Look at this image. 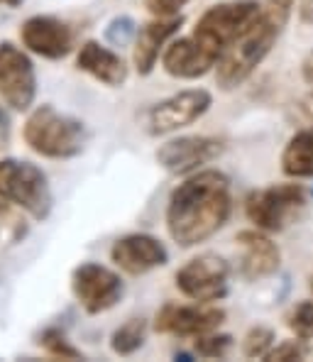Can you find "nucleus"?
<instances>
[{
	"label": "nucleus",
	"mask_w": 313,
	"mask_h": 362,
	"mask_svg": "<svg viewBox=\"0 0 313 362\" xmlns=\"http://www.w3.org/2000/svg\"><path fill=\"white\" fill-rule=\"evenodd\" d=\"M232 211L230 179L218 169L196 172L169 196L167 230L182 247H194L213 238Z\"/></svg>",
	"instance_id": "nucleus-1"
},
{
	"label": "nucleus",
	"mask_w": 313,
	"mask_h": 362,
	"mask_svg": "<svg viewBox=\"0 0 313 362\" xmlns=\"http://www.w3.org/2000/svg\"><path fill=\"white\" fill-rule=\"evenodd\" d=\"M294 0H264L257 20L223 49L215 64V81L223 90H232L245 83L252 71L272 52L274 42L289 23Z\"/></svg>",
	"instance_id": "nucleus-2"
},
{
	"label": "nucleus",
	"mask_w": 313,
	"mask_h": 362,
	"mask_svg": "<svg viewBox=\"0 0 313 362\" xmlns=\"http://www.w3.org/2000/svg\"><path fill=\"white\" fill-rule=\"evenodd\" d=\"M23 135L32 152L49 159H71L86 145V125L73 115L59 113L52 103L32 110Z\"/></svg>",
	"instance_id": "nucleus-3"
},
{
	"label": "nucleus",
	"mask_w": 313,
	"mask_h": 362,
	"mask_svg": "<svg viewBox=\"0 0 313 362\" xmlns=\"http://www.w3.org/2000/svg\"><path fill=\"white\" fill-rule=\"evenodd\" d=\"M0 199L20 206L35 221H45L54 204L47 174L20 159H0Z\"/></svg>",
	"instance_id": "nucleus-4"
},
{
	"label": "nucleus",
	"mask_w": 313,
	"mask_h": 362,
	"mask_svg": "<svg viewBox=\"0 0 313 362\" xmlns=\"http://www.w3.org/2000/svg\"><path fill=\"white\" fill-rule=\"evenodd\" d=\"M259 10L262 3L257 0H225V3L211 5L196 23L194 37L220 57L223 49L232 45L257 20Z\"/></svg>",
	"instance_id": "nucleus-5"
},
{
	"label": "nucleus",
	"mask_w": 313,
	"mask_h": 362,
	"mask_svg": "<svg viewBox=\"0 0 313 362\" xmlns=\"http://www.w3.org/2000/svg\"><path fill=\"white\" fill-rule=\"evenodd\" d=\"M306 191L301 184H274L252 191L245 199V213L254 228L264 233H279L304 209Z\"/></svg>",
	"instance_id": "nucleus-6"
},
{
	"label": "nucleus",
	"mask_w": 313,
	"mask_h": 362,
	"mask_svg": "<svg viewBox=\"0 0 313 362\" xmlns=\"http://www.w3.org/2000/svg\"><path fill=\"white\" fill-rule=\"evenodd\" d=\"M211 105H213V95L206 88L179 90V93L159 100V103H155L147 110V115H145L147 132L155 137L177 132V130H182V127L191 125V122H196L199 118H203Z\"/></svg>",
	"instance_id": "nucleus-7"
},
{
	"label": "nucleus",
	"mask_w": 313,
	"mask_h": 362,
	"mask_svg": "<svg viewBox=\"0 0 313 362\" xmlns=\"http://www.w3.org/2000/svg\"><path fill=\"white\" fill-rule=\"evenodd\" d=\"M230 267L218 255L194 257L177 272V289L196 303H213L225 299Z\"/></svg>",
	"instance_id": "nucleus-8"
},
{
	"label": "nucleus",
	"mask_w": 313,
	"mask_h": 362,
	"mask_svg": "<svg viewBox=\"0 0 313 362\" xmlns=\"http://www.w3.org/2000/svg\"><path fill=\"white\" fill-rule=\"evenodd\" d=\"M71 289L86 313H103L123 299L125 284L120 274L98 262H83L73 269Z\"/></svg>",
	"instance_id": "nucleus-9"
},
{
	"label": "nucleus",
	"mask_w": 313,
	"mask_h": 362,
	"mask_svg": "<svg viewBox=\"0 0 313 362\" xmlns=\"http://www.w3.org/2000/svg\"><path fill=\"white\" fill-rule=\"evenodd\" d=\"M37 95L35 64L13 42H0V98L13 110H28Z\"/></svg>",
	"instance_id": "nucleus-10"
},
{
	"label": "nucleus",
	"mask_w": 313,
	"mask_h": 362,
	"mask_svg": "<svg viewBox=\"0 0 313 362\" xmlns=\"http://www.w3.org/2000/svg\"><path fill=\"white\" fill-rule=\"evenodd\" d=\"M225 321V311L211 303H164L155 316V328L159 333L179 335V338H196V335L211 333Z\"/></svg>",
	"instance_id": "nucleus-11"
},
{
	"label": "nucleus",
	"mask_w": 313,
	"mask_h": 362,
	"mask_svg": "<svg viewBox=\"0 0 313 362\" xmlns=\"http://www.w3.org/2000/svg\"><path fill=\"white\" fill-rule=\"evenodd\" d=\"M223 154V142L206 135H187L164 142L157 150V162L169 174L199 172L203 164L213 162Z\"/></svg>",
	"instance_id": "nucleus-12"
},
{
	"label": "nucleus",
	"mask_w": 313,
	"mask_h": 362,
	"mask_svg": "<svg viewBox=\"0 0 313 362\" xmlns=\"http://www.w3.org/2000/svg\"><path fill=\"white\" fill-rule=\"evenodd\" d=\"M20 40L32 54L45 59H61L73 47L71 28L52 15H32L25 20L20 28Z\"/></svg>",
	"instance_id": "nucleus-13"
},
{
	"label": "nucleus",
	"mask_w": 313,
	"mask_h": 362,
	"mask_svg": "<svg viewBox=\"0 0 313 362\" xmlns=\"http://www.w3.org/2000/svg\"><path fill=\"white\" fill-rule=\"evenodd\" d=\"M110 259L127 274L140 276L157 267H164L169 262V252L164 243L157 240L155 235L132 233V235L115 240L113 250H110Z\"/></svg>",
	"instance_id": "nucleus-14"
},
{
	"label": "nucleus",
	"mask_w": 313,
	"mask_h": 362,
	"mask_svg": "<svg viewBox=\"0 0 313 362\" xmlns=\"http://www.w3.org/2000/svg\"><path fill=\"white\" fill-rule=\"evenodd\" d=\"M218 64V54L211 47H206L201 40L191 37H182L174 40L162 52V66L169 76L174 78H199L206 76L211 69Z\"/></svg>",
	"instance_id": "nucleus-15"
},
{
	"label": "nucleus",
	"mask_w": 313,
	"mask_h": 362,
	"mask_svg": "<svg viewBox=\"0 0 313 362\" xmlns=\"http://www.w3.org/2000/svg\"><path fill=\"white\" fill-rule=\"evenodd\" d=\"M237 245L242 247V262L240 272L247 281H257L264 276H272L279 269L282 262V252H279L277 243H272L264 230H240L237 233Z\"/></svg>",
	"instance_id": "nucleus-16"
},
{
	"label": "nucleus",
	"mask_w": 313,
	"mask_h": 362,
	"mask_svg": "<svg viewBox=\"0 0 313 362\" xmlns=\"http://www.w3.org/2000/svg\"><path fill=\"white\" fill-rule=\"evenodd\" d=\"M182 25H184L182 15H174V18H157V20H152V23L142 25V28L137 30L132 62H135L137 74H140V76H150L152 69L157 66L159 54L164 52L167 40L179 28H182Z\"/></svg>",
	"instance_id": "nucleus-17"
},
{
	"label": "nucleus",
	"mask_w": 313,
	"mask_h": 362,
	"mask_svg": "<svg viewBox=\"0 0 313 362\" xmlns=\"http://www.w3.org/2000/svg\"><path fill=\"white\" fill-rule=\"evenodd\" d=\"M76 66L110 88H118L127 81V64L123 57L95 40L83 42L81 52L76 57Z\"/></svg>",
	"instance_id": "nucleus-18"
},
{
	"label": "nucleus",
	"mask_w": 313,
	"mask_h": 362,
	"mask_svg": "<svg viewBox=\"0 0 313 362\" xmlns=\"http://www.w3.org/2000/svg\"><path fill=\"white\" fill-rule=\"evenodd\" d=\"M282 172L291 179L313 177V125L299 130L282 152Z\"/></svg>",
	"instance_id": "nucleus-19"
},
{
	"label": "nucleus",
	"mask_w": 313,
	"mask_h": 362,
	"mask_svg": "<svg viewBox=\"0 0 313 362\" xmlns=\"http://www.w3.org/2000/svg\"><path fill=\"white\" fill-rule=\"evenodd\" d=\"M147 338V321L145 318H130L125 321L120 328H115V333L110 335V348H113L115 355H127L137 353V350L145 345Z\"/></svg>",
	"instance_id": "nucleus-20"
},
{
	"label": "nucleus",
	"mask_w": 313,
	"mask_h": 362,
	"mask_svg": "<svg viewBox=\"0 0 313 362\" xmlns=\"http://www.w3.org/2000/svg\"><path fill=\"white\" fill-rule=\"evenodd\" d=\"M40 345L52 355V358H61V360H81V350H76L71 343L66 340V335L59 328H47L40 335Z\"/></svg>",
	"instance_id": "nucleus-21"
},
{
	"label": "nucleus",
	"mask_w": 313,
	"mask_h": 362,
	"mask_svg": "<svg viewBox=\"0 0 313 362\" xmlns=\"http://www.w3.org/2000/svg\"><path fill=\"white\" fill-rule=\"evenodd\" d=\"M274 348V331L267 326H254L247 331L242 340V353L245 358H267V353Z\"/></svg>",
	"instance_id": "nucleus-22"
},
{
	"label": "nucleus",
	"mask_w": 313,
	"mask_h": 362,
	"mask_svg": "<svg viewBox=\"0 0 313 362\" xmlns=\"http://www.w3.org/2000/svg\"><path fill=\"white\" fill-rule=\"evenodd\" d=\"M286 326L296 338L313 340V301H301L286 316Z\"/></svg>",
	"instance_id": "nucleus-23"
},
{
	"label": "nucleus",
	"mask_w": 313,
	"mask_h": 362,
	"mask_svg": "<svg viewBox=\"0 0 313 362\" xmlns=\"http://www.w3.org/2000/svg\"><path fill=\"white\" fill-rule=\"evenodd\" d=\"M230 348H232L230 335H223V333L215 335L213 331L196 335V343H194V350L201 358H225Z\"/></svg>",
	"instance_id": "nucleus-24"
},
{
	"label": "nucleus",
	"mask_w": 313,
	"mask_h": 362,
	"mask_svg": "<svg viewBox=\"0 0 313 362\" xmlns=\"http://www.w3.org/2000/svg\"><path fill=\"white\" fill-rule=\"evenodd\" d=\"M135 37H137V25H135V20L127 18V15L113 18L108 23V28H105V40L113 47H127Z\"/></svg>",
	"instance_id": "nucleus-25"
},
{
	"label": "nucleus",
	"mask_w": 313,
	"mask_h": 362,
	"mask_svg": "<svg viewBox=\"0 0 313 362\" xmlns=\"http://www.w3.org/2000/svg\"><path fill=\"white\" fill-rule=\"evenodd\" d=\"M309 355V345L304 338H294V340H284V343L274 345L267 353L269 362H286V360H304Z\"/></svg>",
	"instance_id": "nucleus-26"
},
{
	"label": "nucleus",
	"mask_w": 313,
	"mask_h": 362,
	"mask_svg": "<svg viewBox=\"0 0 313 362\" xmlns=\"http://www.w3.org/2000/svg\"><path fill=\"white\" fill-rule=\"evenodd\" d=\"M187 3L189 0H145L147 10H150L155 18H174Z\"/></svg>",
	"instance_id": "nucleus-27"
},
{
	"label": "nucleus",
	"mask_w": 313,
	"mask_h": 362,
	"mask_svg": "<svg viewBox=\"0 0 313 362\" xmlns=\"http://www.w3.org/2000/svg\"><path fill=\"white\" fill-rule=\"evenodd\" d=\"M10 130H13V125H10V115H8V110L0 105V147H5L10 142Z\"/></svg>",
	"instance_id": "nucleus-28"
},
{
	"label": "nucleus",
	"mask_w": 313,
	"mask_h": 362,
	"mask_svg": "<svg viewBox=\"0 0 313 362\" xmlns=\"http://www.w3.org/2000/svg\"><path fill=\"white\" fill-rule=\"evenodd\" d=\"M299 18H301V23H306V25L313 23V0H301L299 3Z\"/></svg>",
	"instance_id": "nucleus-29"
},
{
	"label": "nucleus",
	"mask_w": 313,
	"mask_h": 362,
	"mask_svg": "<svg viewBox=\"0 0 313 362\" xmlns=\"http://www.w3.org/2000/svg\"><path fill=\"white\" fill-rule=\"evenodd\" d=\"M301 76H304L306 83H311V86H313V49L306 54L304 64H301Z\"/></svg>",
	"instance_id": "nucleus-30"
},
{
	"label": "nucleus",
	"mask_w": 313,
	"mask_h": 362,
	"mask_svg": "<svg viewBox=\"0 0 313 362\" xmlns=\"http://www.w3.org/2000/svg\"><path fill=\"white\" fill-rule=\"evenodd\" d=\"M299 108H301V113L306 115V120H311V122H313V90H311L309 95H306L304 100H301Z\"/></svg>",
	"instance_id": "nucleus-31"
},
{
	"label": "nucleus",
	"mask_w": 313,
	"mask_h": 362,
	"mask_svg": "<svg viewBox=\"0 0 313 362\" xmlns=\"http://www.w3.org/2000/svg\"><path fill=\"white\" fill-rule=\"evenodd\" d=\"M0 3H5V5H10V8H18L23 0H0Z\"/></svg>",
	"instance_id": "nucleus-32"
},
{
	"label": "nucleus",
	"mask_w": 313,
	"mask_h": 362,
	"mask_svg": "<svg viewBox=\"0 0 313 362\" xmlns=\"http://www.w3.org/2000/svg\"><path fill=\"white\" fill-rule=\"evenodd\" d=\"M311 294H313V279H311Z\"/></svg>",
	"instance_id": "nucleus-33"
}]
</instances>
